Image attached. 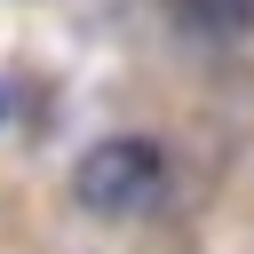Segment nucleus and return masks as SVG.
Listing matches in <instances>:
<instances>
[{"mask_svg": "<svg viewBox=\"0 0 254 254\" xmlns=\"http://www.w3.org/2000/svg\"><path fill=\"white\" fill-rule=\"evenodd\" d=\"M167 183H175V175H167V151H159L151 135H103V143H87L79 167H71V198H79L95 222L159 214Z\"/></svg>", "mask_w": 254, "mask_h": 254, "instance_id": "obj_1", "label": "nucleus"}, {"mask_svg": "<svg viewBox=\"0 0 254 254\" xmlns=\"http://www.w3.org/2000/svg\"><path fill=\"white\" fill-rule=\"evenodd\" d=\"M167 8H175V24L198 32V40H238V32L254 24V0H167Z\"/></svg>", "mask_w": 254, "mask_h": 254, "instance_id": "obj_2", "label": "nucleus"}]
</instances>
